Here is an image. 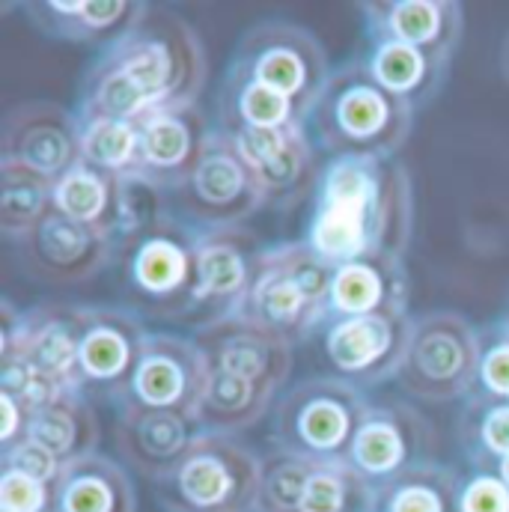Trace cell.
Instances as JSON below:
<instances>
[{"mask_svg":"<svg viewBox=\"0 0 509 512\" xmlns=\"http://www.w3.org/2000/svg\"><path fill=\"white\" fill-rule=\"evenodd\" d=\"M414 230L411 176L399 158L340 155L322 167L304 245L328 265L408 254Z\"/></svg>","mask_w":509,"mask_h":512,"instance_id":"cell-1","label":"cell"},{"mask_svg":"<svg viewBox=\"0 0 509 512\" xmlns=\"http://www.w3.org/2000/svg\"><path fill=\"white\" fill-rule=\"evenodd\" d=\"M203 84L206 51L194 27L152 9L90 66L75 114L78 120H143L158 108L197 105Z\"/></svg>","mask_w":509,"mask_h":512,"instance_id":"cell-2","label":"cell"},{"mask_svg":"<svg viewBox=\"0 0 509 512\" xmlns=\"http://www.w3.org/2000/svg\"><path fill=\"white\" fill-rule=\"evenodd\" d=\"M414 108L396 99L370 72L367 57H352L331 69L307 128L328 158L384 155L396 158L414 128Z\"/></svg>","mask_w":509,"mask_h":512,"instance_id":"cell-3","label":"cell"},{"mask_svg":"<svg viewBox=\"0 0 509 512\" xmlns=\"http://www.w3.org/2000/svg\"><path fill=\"white\" fill-rule=\"evenodd\" d=\"M114 268L123 307L140 319H197V230L176 212L123 239Z\"/></svg>","mask_w":509,"mask_h":512,"instance_id":"cell-4","label":"cell"},{"mask_svg":"<svg viewBox=\"0 0 509 512\" xmlns=\"http://www.w3.org/2000/svg\"><path fill=\"white\" fill-rule=\"evenodd\" d=\"M331 277L334 265L313 254L304 242L265 248L259 274L239 313L292 346L307 343L331 316Z\"/></svg>","mask_w":509,"mask_h":512,"instance_id":"cell-5","label":"cell"},{"mask_svg":"<svg viewBox=\"0 0 509 512\" xmlns=\"http://www.w3.org/2000/svg\"><path fill=\"white\" fill-rule=\"evenodd\" d=\"M370 402L367 390L328 373L289 384L271 408V447L313 462H349Z\"/></svg>","mask_w":509,"mask_h":512,"instance_id":"cell-6","label":"cell"},{"mask_svg":"<svg viewBox=\"0 0 509 512\" xmlns=\"http://www.w3.org/2000/svg\"><path fill=\"white\" fill-rule=\"evenodd\" d=\"M262 456L236 435L200 432L155 486L161 512H256Z\"/></svg>","mask_w":509,"mask_h":512,"instance_id":"cell-7","label":"cell"},{"mask_svg":"<svg viewBox=\"0 0 509 512\" xmlns=\"http://www.w3.org/2000/svg\"><path fill=\"white\" fill-rule=\"evenodd\" d=\"M480 328L453 310L423 313L411 322V340L396 384L420 402L468 399L477 390Z\"/></svg>","mask_w":509,"mask_h":512,"instance_id":"cell-8","label":"cell"},{"mask_svg":"<svg viewBox=\"0 0 509 512\" xmlns=\"http://www.w3.org/2000/svg\"><path fill=\"white\" fill-rule=\"evenodd\" d=\"M265 87L286 96L304 120L331 78V63L322 42L286 18H265L254 24L233 54Z\"/></svg>","mask_w":509,"mask_h":512,"instance_id":"cell-9","label":"cell"},{"mask_svg":"<svg viewBox=\"0 0 509 512\" xmlns=\"http://www.w3.org/2000/svg\"><path fill=\"white\" fill-rule=\"evenodd\" d=\"M170 197L176 215L194 230L245 227L251 215L265 209L251 167L233 137L218 128H212L191 179Z\"/></svg>","mask_w":509,"mask_h":512,"instance_id":"cell-10","label":"cell"},{"mask_svg":"<svg viewBox=\"0 0 509 512\" xmlns=\"http://www.w3.org/2000/svg\"><path fill=\"white\" fill-rule=\"evenodd\" d=\"M411 316H328L316 349L328 376L361 390L396 382L411 340Z\"/></svg>","mask_w":509,"mask_h":512,"instance_id":"cell-11","label":"cell"},{"mask_svg":"<svg viewBox=\"0 0 509 512\" xmlns=\"http://www.w3.org/2000/svg\"><path fill=\"white\" fill-rule=\"evenodd\" d=\"M230 137L254 173L265 209L292 212L304 200H313L325 161H319V146L307 123L271 131H239Z\"/></svg>","mask_w":509,"mask_h":512,"instance_id":"cell-12","label":"cell"},{"mask_svg":"<svg viewBox=\"0 0 509 512\" xmlns=\"http://www.w3.org/2000/svg\"><path fill=\"white\" fill-rule=\"evenodd\" d=\"M432 453L435 426L429 417L405 399L384 396L370 402L358 426L349 465L379 489L399 474L432 462Z\"/></svg>","mask_w":509,"mask_h":512,"instance_id":"cell-13","label":"cell"},{"mask_svg":"<svg viewBox=\"0 0 509 512\" xmlns=\"http://www.w3.org/2000/svg\"><path fill=\"white\" fill-rule=\"evenodd\" d=\"M146 334L149 331L143 328V319L128 307L81 304V393L87 399H114L120 405L143 352Z\"/></svg>","mask_w":509,"mask_h":512,"instance_id":"cell-14","label":"cell"},{"mask_svg":"<svg viewBox=\"0 0 509 512\" xmlns=\"http://www.w3.org/2000/svg\"><path fill=\"white\" fill-rule=\"evenodd\" d=\"M21 268L54 286H72L114 265L120 239L51 209L21 242L12 245Z\"/></svg>","mask_w":509,"mask_h":512,"instance_id":"cell-15","label":"cell"},{"mask_svg":"<svg viewBox=\"0 0 509 512\" xmlns=\"http://www.w3.org/2000/svg\"><path fill=\"white\" fill-rule=\"evenodd\" d=\"M209 382V361L194 337L149 331L120 405H143L158 411L191 414Z\"/></svg>","mask_w":509,"mask_h":512,"instance_id":"cell-16","label":"cell"},{"mask_svg":"<svg viewBox=\"0 0 509 512\" xmlns=\"http://www.w3.org/2000/svg\"><path fill=\"white\" fill-rule=\"evenodd\" d=\"M265 248L245 227L197 230V328L242 310Z\"/></svg>","mask_w":509,"mask_h":512,"instance_id":"cell-17","label":"cell"},{"mask_svg":"<svg viewBox=\"0 0 509 512\" xmlns=\"http://www.w3.org/2000/svg\"><path fill=\"white\" fill-rule=\"evenodd\" d=\"M0 161L57 182L81 161L78 114L54 102H24L12 108L0 128Z\"/></svg>","mask_w":509,"mask_h":512,"instance_id":"cell-18","label":"cell"},{"mask_svg":"<svg viewBox=\"0 0 509 512\" xmlns=\"http://www.w3.org/2000/svg\"><path fill=\"white\" fill-rule=\"evenodd\" d=\"M194 340L203 349L209 370L268 384L274 390L286 387L295 367V346L242 313L200 325L194 331Z\"/></svg>","mask_w":509,"mask_h":512,"instance_id":"cell-19","label":"cell"},{"mask_svg":"<svg viewBox=\"0 0 509 512\" xmlns=\"http://www.w3.org/2000/svg\"><path fill=\"white\" fill-rule=\"evenodd\" d=\"M212 128L197 105L158 108L140 120V179L176 194L194 173Z\"/></svg>","mask_w":509,"mask_h":512,"instance_id":"cell-20","label":"cell"},{"mask_svg":"<svg viewBox=\"0 0 509 512\" xmlns=\"http://www.w3.org/2000/svg\"><path fill=\"white\" fill-rule=\"evenodd\" d=\"M358 9L367 42L393 39L447 63H453L465 33V12L453 0H364Z\"/></svg>","mask_w":509,"mask_h":512,"instance_id":"cell-21","label":"cell"},{"mask_svg":"<svg viewBox=\"0 0 509 512\" xmlns=\"http://www.w3.org/2000/svg\"><path fill=\"white\" fill-rule=\"evenodd\" d=\"M200 426L191 414L179 411H158L143 405H120L114 423V444L120 462L128 471L140 474L152 486L173 471V465L191 450L197 441Z\"/></svg>","mask_w":509,"mask_h":512,"instance_id":"cell-22","label":"cell"},{"mask_svg":"<svg viewBox=\"0 0 509 512\" xmlns=\"http://www.w3.org/2000/svg\"><path fill=\"white\" fill-rule=\"evenodd\" d=\"M149 3L140 0H39L24 3L30 24L60 42L105 45L111 48L128 36L146 15Z\"/></svg>","mask_w":509,"mask_h":512,"instance_id":"cell-23","label":"cell"},{"mask_svg":"<svg viewBox=\"0 0 509 512\" xmlns=\"http://www.w3.org/2000/svg\"><path fill=\"white\" fill-rule=\"evenodd\" d=\"M411 280L402 256H361L334 268L331 316H408Z\"/></svg>","mask_w":509,"mask_h":512,"instance_id":"cell-24","label":"cell"},{"mask_svg":"<svg viewBox=\"0 0 509 512\" xmlns=\"http://www.w3.org/2000/svg\"><path fill=\"white\" fill-rule=\"evenodd\" d=\"M81 304L42 301L27 310V346L18 361L30 364L42 379L63 393H81Z\"/></svg>","mask_w":509,"mask_h":512,"instance_id":"cell-25","label":"cell"},{"mask_svg":"<svg viewBox=\"0 0 509 512\" xmlns=\"http://www.w3.org/2000/svg\"><path fill=\"white\" fill-rule=\"evenodd\" d=\"M30 441L45 447L60 465L96 456L102 441V423L93 408V399L84 393H57L33 408Z\"/></svg>","mask_w":509,"mask_h":512,"instance_id":"cell-26","label":"cell"},{"mask_svg":"<svg viewBox=\"0 0 509 512\" xmlns=\"http://www.w3.org/2000/svg\"><path fill=\"white\" fill-rule=\"evenodd\" d=\"M295 123H307V120L286 96L265 87L242 63L230 60L218 90L215 128H221L224 134H239V131H271Z\"/></svg>","mask_w":509,"mask_h":512,"instance_id":"cell-27","label":"cell"},{"mask_svg":"<svg viewBox=\"0 0 509 512\" xmlns=\"http://www.w3.org/2000/svg\"><path fill=\"white\" fill-rule=\"evenodd\" d=\"M57 512H137L128 468L102 453L66 465L57 480Z\"/></svg>","mask_w":509,"mask_h":512,"instance_id":"cell-28","label":"cell"},{"mask_svg":"<svg viewBox=\"0 0 509 512\" xmlns=\"http://www.w3.org/2000/svg\"><path fill=\"white\" fill-rule=\"evenodd\" d=\"M367 66L396 99L408 102L414 111L432 105L447 81V60H438L420 48L393 42V39H373L367 51Z\"/></svg>","mask_w":509,"mask_h":512,"instance_id":"cell-29","label":"cell"},{"mask_svg":"<svg viewBox=\"0 0 509 512\" xmlns=\"http://www.w3.org/2000/svg\"><path fill=\"white\" fill-rule=\"evenodd\" d=\"M280 390L268 384L248 382L239 376H227L218 370H209V382L200 396V405L194 411V420L200 432L215 435H236L256 426L277 402Z\"/></svg>","mask_w":509,"mask_h":512,"instance_id":"cell-30","label":"cell"},{"mask_svg":"<svg viewBox=\"0 0 509 512\" xmlns=\"http://www.w3.org/2000/svg\"><path fill=\"white\" fill-rule=\"evenodd\" d=\"M54 209L120 239V179L78 161L54 182Z\"/></svg>","mask_w":509,"mask_h":512,"instance_id":"cell-31","label":"cell"},{"mask_svg":"<svg viewBox=\"0 0 509 512\" xmlns=\"http://www.w3.org/2000/svg\"><path fill=\"white\" fill-rule=\"evenodd\" d=\"M456 441L474 471H498L509 456V399L474 390L459 411Z\"/></svg>","mask_w":509,"mask_h":512,"instance_id":"cell-32","label":"cell"},{"mask_svg":"<svg viewBox=\"0 0 509 512\" xmlns=\"http://www.w3.org/2000/svg\"><path fill=\"white\" fill-rule=\"evenodd\" d=\"M459 471L423 462L379 486L376 512H459Z\"/></svg>","mask_w":509,"mask_h":512,"instance_id":"cell-33","label":"cell"},{"mask_svg":"<svg viewBox=\"0 0 509 512\" xmlns=\"http://www.w3.org/2000/svg\"><path fill=\"white\" fill-rule=\"evenodd\" d=\"M54 209V182L0 161V233L9 245L21 242Z\"/></svg>","mask_w":509,"mask_h":512,"instance_id":"cell-34","label":"cell"},{"mask_svg":"<svg viewBox=\"0 0 509 512\" xmlns=\"http://www.w3.org/2000/svg\"><path fill=\"white\" fill-rule=\"evenodd\" d=\"M81 123V161L126 179L137 173L140 161V120H78Z\"/></svg>","mask_w":509,"mask_h":512,"instance_id":"cell-35","label":"cell"},{"mask_svg":"<svg viewBox=\"0 0 509 512\" xmlns=\"http://www.w3.org/2000/svg\"><path fill=\"white\" fill-rule=\"evenodd\" d=\"M379 489L349 462H319L307 480L301 512H376Z\"/></svg>","mask_w":509,"mask_h":512,"instance_id":"cell-36","label":"cell"},{"mask_svg":"<svg viewBox=\"0 0 509 512\" xmlns=\"http://www.w3.org/2000/svg\"><path fill=\"white\" fill-rule=\"evenodd\" d=\"M316 465L319 462H313V459L271 447L262 456L256 512H301V498H304L307 480L313 477Z\"/></svg>","mask_w":509,"mask_h":512,"instance_id":"cell-37","label":"cell"},{"mask_svg":"<svg viewBox=\"0 0 509 512\" xmlns=\"http://www.w3.org/2000/svg\"><path fill=\"white\" fill-rule=\"evenodd\" d=\"M170 200L173 197L167 191L155 188L140 176L120 179V242L170 218Z\"/></svg>","mask_w":509,"mask_h":512,"instance_id":"cell-38","label":"cell"},{"mask_svg":"<svg viewBox=\"0 0 509 512\" xmlns=\"http://www.w3.org/2000/svg\"><path fill=\"white\" fill-rule=\"evenodd\" d=\"M477 393L509 399V325L504 316L480 328Z\"/></svg>","mask_w":509,"mask_h":512,"instance_id":"cell-39","label":"cell"},{"mask_svg":"<svg viewBox=\"0 0 509 512\" xmlns=\"http://www.w3.org/2000/svg\"><path fill=\"white\" fill-rule=\"evenodd\" d=\"M0 512H57V483L0 465Z\"/></svg>","mask_w":509,"mask_h":512,"instance_id":"cell-40","label":"cell"},{"mask_svg":"<svg viewBox=\"0 0 509 512\" xmlns=\"http://www.w3.org/2000/svg\"><path fill=\"white\" fill-rule=\"evenodd\" d=\"M459 512H509V486L498 471H468L459 477Z\"/></svg>","mask_w":509,"mask_h":512,"instance_id":"cell-41","label":"cell"},{"mask_svg":"<svg viewBox=\"0 0 509 512\" xmlns=\"http://www.w3.org/2000/svg\"><path fill=\"white\" fill-rule=\"evenodd\" d=\"M0 465H9V468H18L36 480H45V483H57L60 474H63V465L60 459H54L45 447H39L36 441H21L18 447L0 453Z\"/></svg>","mask_w":509,"mask_h":512,"instance_id":"cell-42","label":"cell"},{"mask_svg":"<svg viewBox=\"0 0 509 512\" xmlns=\"http://www.w3.org/2000/svg\"><path fill=\"white\" fill-rule=\"evenodd\" d=\"M33 402H27L24 396H15L9 390H0V453L18 447L21 441H27L30 435V420H33Z\"/></svg>","mask_w":509,"mask_h":512,"instance_id":"cell-43","label":"cell"},{"mask_svg":"<svg viewBox=\"0 0 509 512\" xmlns=\"http://www.w3.org/2000/svg\"><path fill=\"white\" fill-rule=\"evenodd\" d=\"M27 346V310L9 298L0 301V367L15 364Z\"/></svg>","mask_w":509,"mask_h":512,"instance_id":"cell-44","label":"cell"},{"mask_svg":"<svg viewBox=\"0 0 509 512\" xmlns=\"http://www.w3.org/2000/svg\"><path fill=\"white\" fill-rule=\"evenodd\" d=\"M498 474H501V480L509 486V456L501 462V465H498Z\"/></svg>","mask_w":509,"mask_h":512,"instance_id":"cell-45","label":"cell"},{"mask_svg":"<svg viewBox=\"0 0 509 512\" xmlns=\"http://www.w3.org/2000/svg\"><path fill=\"white\" fill-rule=\"evenodd\" d=\"M501 63H504V75H507V81H509V36H507V45H504V57H501Z\"/></svg>","mask_w":509,"mask_h":512,"instance_id":"cell-46","label":"cell"},{"mask_svg":"<svg viewBox=\"0 0 509 512\" xmlns=\"http://www.w3.org/2000/svg\"><path fill=\"white\" fill-rule=\"evenodd\" d=\"M504 319H507V325H509V307H507V313H504Z\"/></svg>","mask_w":509,"mask_h":512,"instance_id":"cell-47","label":"cell"}]
</instances>
